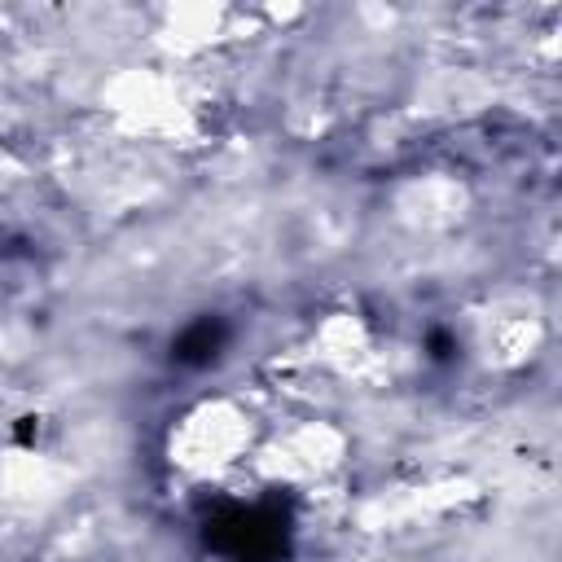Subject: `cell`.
Returning <instances> with one entry per match:
<instances>
[{"label": "cell", "mask_w": 562, "mask_h": 562, "mask_svg": "<svg viewBox=\"0 0 562 562\" xmlns=\"http://www.w3.org/2000/svg\"><path fill=\"white\" fill-rule=\"evenodd\" d=\"M206 544L228 562H285L290 518L281 505H220L206 518Z\"/></svg>", "instance_id": "6da1fadb"}, {"label": "cell", "mask_w": 562, "mask_h": 562, "mask_svg": "<svg viewBox=\"0 0 562 562\" xmlns=\"http://www.w3.org/2000/svg\"><path fill=\"white\" fill-rule=\"evenodd\" d=\"M452 351H457V347H452V338H448L443 329H435V334H430V356H435V360H448Z\"/></svg>", "instance_id": "3957f363"}, {"label": "cell", "mask_w": 562, "mask_h": 562, "mask_svg": "<svg viewBox=\"0 0 562 562\" xmlns=\"http://www.w3.org/2000/svg\"><path fill=\"white\" fill-rule=\"evenodd\" d=\"M224 338H228V329H224L220 316H198V321H189V325L176 334L171 360L184 364V369H202V364H211V360L224 351Z\"/></svg>", "instance_id": "7a4b0ae2"}]
</instances>
